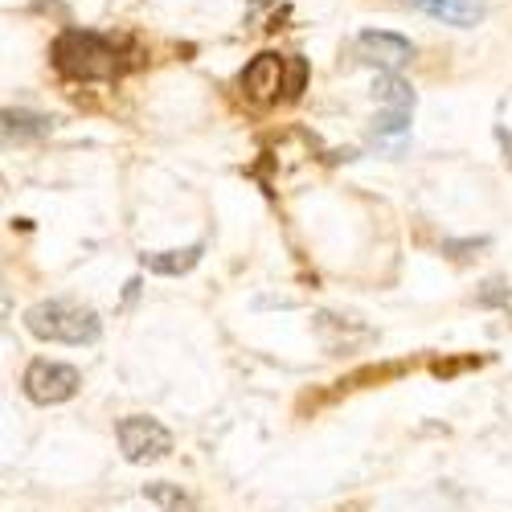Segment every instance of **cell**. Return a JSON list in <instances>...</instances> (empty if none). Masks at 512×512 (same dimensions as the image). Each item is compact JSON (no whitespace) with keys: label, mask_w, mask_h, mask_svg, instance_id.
I'll return each instance as SVG.
<instances>
[{"label":"cell","mask_w":512,"mask_h":512,"mask_svg":"<svg viewBox=\"0 0 512 512\" xmlns=\"http://www.w3.org/2000/svg\"><path fill=\"white\" fill-rule=\"evenodd\" d=\"M304 82H308V62L300 54H287V91H283V103H295L304 95Z\"/></svg>","instance_id":"obj_12"},{"label":"cell","mask_w":512,"mask_h":512,"mask_svg":"<svg viewBox=\"0 0 512 512\" xmlns=\"http://www.w3.org/2000/svg\"><path fill=\"white\" fill-rule=\"evenodd\" d=\"M410 5L455 29H476L488 17V0H410Z\"/></svg>","instance_id":"obj_7"},{"label":"cell","mask_w":512,"mask_h":512,"mask_svg":"<svg viewBox=\"0 0 512 512\" xmlns=\"http://www.w3.org/2000/svg\"><path fill=\"white\" fill-rule=\"evenodd\" d=\"M127 50L95 29H62L50 46V62L70 82H107L127 70Z\"/></svg>","instance_id":"obj_1"},{"label":"cell","mask_w":512,"mask_h":512,"mask_svg":"<svg viewBox=\"0 0 512 512\" xmlns=\"http://www.w3.org/2000/svg\"><path fill=\"white\" fill-rule=\"evenodd\" d=\"M78 386H82V373H78L74 365L46 361V357L29 361V369H25V377H21L25 398L37 402V406H62V402H70V398L78 394Z\"/></svg>","instance_id":"obj_3"},{"label":"cell","mask_w":512,"mask_h":512,"mask_svg":"<svg viewBox=\"0 0 512 512\" xmlns=\"http://www.w3.org/2000/svg\"><path fill=\"white\" fill-rule=\"evenodd\" d=\"M119 435V451L127 463H156L173 451V435H168V426L148 418V414H132V418H119L115 426Z\"/></svg>","instance_id":"obj_4"},{"label":"cell","mask_w":512,"mask_h":512,"mask_svg":"<svg viewBox=\"0 0 512 512\" xmlns=\"http://www.w3.org/2000/svg\"><path fill=\"white\" fill-rule=\"evenodd\" d=\"M242 91L254 103H275L287 91V58L283 54H259L242 70Z\"/></svg>","instance_id":"obj_6"},{"label":"cell","mask_w":512,"mask_h":512,"mask_svg":"<svg viewBox=\"0 0 512 512\" xmlns=\"http://www.w3.org/2000/svg\"><path fill=\"white\" fill-rule=\"evenodd\" d=\"M144 500H152L160 512H197L193 496H189V492H181V484H164V480L144 484Z\"/></svg>","instance_id":"obj_11"},{"label":"cell","mask_w":512,"mask_h":512,"mask_svg":"<svg viewBox=\"0 0 512 512\" xmlns=\"http://www.w3.org/2000/svg\"><path fill=\"white\" fill-rule=\"evenodd\" d=\"M50 132H54V119H50V115L21 111V107H9V111H5V140H9V144L46 140Z\"/></svg>","instance_id":"obj_10"},{"label":"cell","mask_w":512,"mask_h":512,"mask_svg":"<svg viewBox=\"0 0 512 512\" xmlns=\"http://www.w3.org/2000/svg\"><path fill=\"white\" fill-rule=\"evenodd\" d=\"M201 254H205V242H193L185 250H156V254H140V267L152 271V275H189L197 263H201Z\"/></svg>","instance_id":"obj_8"},{"label":"cell","mask_w":512,"mask_h":512,"mask_svg":"<svg viewBox=\"0 0 512 512\" xmlns=\"http://www.w3.org/2000/svg\"><path fill=\"white\" fill-rule=\"evenodd\" d=\"M353 58L373 70H402L406 62H414V41L390 29H365L353 41Z\"/></svg>","instance_id":"obj_5"},{"label":"cell","mask_w":512,"mask_h":512,"mask_svg":"<svg viewBox=\"0 0 512 512\" xmlns=\"http://www.w3.org/2000/svg\"><path fill=\"white\" fill-rule=\"evenodd\" d=\"M496 144H500V152H504V164L512 168V132H508V127H496Z\"/></svg>","instance_id":"obj_15"},{"label":"cell","mask_w":512,"mask_h":512,"mask_svg":"<svg viewBox=\"0 0 512 512\" xmlns=\"http://www.w3.org/2000/svg\"><path fill=\"white\" fill-rule=\"evenodd\" d=\"M25 328L37 340H50V345H95L103 336V320L95 308L74 304V300H41L25 312Z\"/></svg>","instance_id":"obj_2"},{"label":"cell","mask_w":512,"mask_h":512,"mask_svg":"<svg viewBox=\"0 0 512 512\" xmlns=\"http://www.w3.org/2000/svg\"><path fill=\"white\" fill-rule=\"evenodd\" d=\"M373 99L381 103V111H406V115H414V103H418L414 87L406 78H398V70H377Z\"/></svg>","instance_id":"obj_9"},{"label":"cell","mask_w":512,"mask_h":512,"mask_svg":"<svg viewBox=\"0 0 512 512\" xmlns=\"http://www.w3.org/2000/svg\"><path fill=\"white\" fill-rule=\"evenodd\" d=\"M476 304H480V308H504V304H508V283H504V279H488V283L476 291Z\"/></svg>","instance_id":"obj_13"},{"label":"cell","mask_w":512,"mask_h":512,"mask_svg":"<svg viewBox=\"0 0 512 512\" xmlns=\"http://www.w3.org/2000/svg\"><path fill=\"white\" fill-rule=\"evenodd\" d=\"M488 238H463V242H443V254L451 259H472V250H484Z\"/></svg>","instance_id":"obj_14"}]
</instances>
